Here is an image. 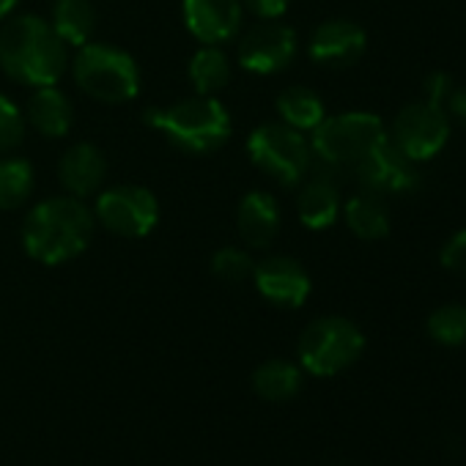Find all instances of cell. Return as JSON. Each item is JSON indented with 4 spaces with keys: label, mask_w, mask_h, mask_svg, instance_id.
<instances>
[{
    "label": "cell",
    "mask_w": 466,
    "mask_h": 466,
    "mask_svg": "<svg viewBox=\"0 0 466 466\" xmlns=\"http://www.w3.org/2000/svg\"><path fill=\"white\" fill-rule=\"evenodd\" d=\"M94 211L75 195H58L36 203L23 225V245L25 253L45 264V267H58L91 245L94 237Z\"/></svg>",
    "instance_id": "1"
},
{
    "label": "cell",
    "mask_w": 466,
    "mask_h": 466,
    "mask_svg": "<svg viewBox=\"0 0 466 466\" xmlns=\"http://www.w3.org/2000/svg\"><path fill=\"white\" fill-rule=\"evenodd\" d=\"M69 64L66 45L53 25L36 15H20L4 23L0 31V66L31 88L58 86Z\"/></svg>",
    "instance_id": "2"
},
{
    "label": "cell",
    "mask_w": 466,
    "mask_h": 466,
    "mask_svg": "<svg viewBox=\"0 0 466 466\" xmlns=\"http://www.w3.org/2000/svg\"><path fill=\"white\" fill-rule=\"evenodd\" d=\"M146 124L187 154H211L230 137V116L214 96H189L170 107L146 110Z\"/></svg>",
    "instance_id": "3"
},
{
    "label": "cell",
    "mask_w": 466,
    "mask_h": 466,
    "mask_svg": "<svg viewBox=\"0 0 466 466\" xmlns=\"http://www.w3.org/2000/svg\"><path fill=\"white\" fill-rule=\"evenodd\" d=\"M387 140L384 124L373 113H340L313 129L310 151L327 170H354L376 146Z\"/></svg>",
    "instance_id": "4"
},
{
    "label": "cell",
    "mask_w": 466,
    "mask_h": 466,
    "mask_svg": "<svg viewBox=\"0 0 466 466\" xmlns=\"http://www.w3.org/2000/svg\"><path fill=\"white\" fill-rule=\"evenodd\" d=\"M75 83L94 99L105 105H124L140 94V69L137 61L113 45H83L77 47Z\"/></svg>",
    "instance_id": "5"
},
{
    "label": "cell",
    "mask_w": 466,
    "mask_h": 466,
    "mask_svg": "<svg viewBox=\"0 0 466 466\" xmlns=\"http://www.w3.org/2000/svg\"><path fill=\"white\" fill-rule=\"evenodd\" d=\"M365 349L360 327L340 316H324L305 327L299 338V362L313 376H338L351 368Z\"/></svg>",
    "instance_id": "6"
},
{
    "label": "cell",
    "mask_w": 466,
    "mask_h": 466,
    "mask_svg": "<svg viewBox=\"0 0 466 466\" xmlns=\"http://www.w3.org/2000/svg\"><path fill=\"white\" fill-rule=\"evenodd\" d=\"M248 154L258 170L283 187L299 184L313 165V151L305 135L283 121L256 127L248 137Z\"/></svg>",
    "instance_id": "7"
},
{
    "label": "cell",
    "mask_w": 466,
    "mask_h": 466,
    "mask_svg": "<svg viewBox=\"0 0 466 466\" xmlns=\"http://www.w3.org/2000/svg\"><path fill=\"white\" fill-rule=\"evenodd\" d=\"M94 217L124 239H143L159 222V203L140 184H118L99 195Z\"/></svg>",
    "instance_id": "8"
},
{
    "label": "cell",
    "mask_w": 466,
    "mask_h": 466,
    "mask_svg": "<svg viewBox=\"0 0 466 466\" xmlns=\"http://www.w3.org/2000/svg\"><path fill=\"white\" fill-rule=\"evenodd\" d=\"M450 137V116L433 102L406 105L392 124V146L411 162H425L436 157Z\"/></svg>",
    "instance_id": "9"
},
{
    "label": "cell",
    "mask_w": 466,
    "mask_h": 466,
    "mask_svg": "<svg viewBox=\"0 0 466 466\" xmlns=\"http://www.w3.org/2000/svg\"><path fill=\"white\" fill-rule=\"evenodd\" d=\"M294 56L297 34L278 20L253 25L239 42V64L253 75H278L294 61Z\"/></svg>",
    "instance_id": "10"
},
{
    "label": "cell",
    "mask_w": 466,
    "mask_h": 466,
    "mask_svg": "<svg viewBox=\"0 0 466 466\" xmlns=\"http://www.w3.org/2000/svg\"><path fill=\"white\" fill-rule=\"evenodd\" d=\"M362 189L376 195H395V192H411L420 184L417 162L403 157L392 140L387 137L381 146H376L354 170Z\"/></svg>",
    "instance_id": "11"
},
{
    "label": "cell",
    "mask_w": 466,
    "mask_h": 466,
    "mask_svg": "<svg viewBox=\"0 0 466 466\" xmlns=\"http://www.w3.org/2000/svg\"><path fill=\"white\" fill-rule=\"evenodd\" d=\"M253 280H256L258 294L269 305L286 308V310L302 308L310 297V289H313L305 267L289 256H272V258H264L261 264H256Z\"/></svg>",
    "instance_id": "12"
},
{
    "label": "cell",
    "mask_w": 466,
    "mask_h": 466,
    "mask_svg": "<svg viewBox=\"0 0 466 466\" xmlns=\"http://www.w3.org/2000/svg\"><path fill=\"white\" fill-rule=\"evenodd\" d=\"M184 25L200 45H225L242 31V0H184Z\"/></svg>",
    "instance_id": "13"
},
{
    "label": "cell",
    "mask_w": 466,
    "mask_h": 466,
    "mask_svg": "<svg viewBox=\"0 0 466 466\" xmlns=\"http://www.w3.org/2000/svg\"><path fill=\"white\" fill-rule=\"evenodd\" d=\"M365 45H368V36L357 23H351V20H329V23L316 28L308 53L319 66L343 69V66H351L354 61L362 58Z\"/></svg>",
    "instance_id": "14"
},
{
    "label": "cell",
    "mask_w": 466,
    "mask_h": 466,
    "mask_svg": "<svg viewBox=\"0 0 466 466\" xmlns=\"http://www.w3.org/2000/svg\"><path fill=\"white\" fill-rule=\"evenodd\" d=\"M58 178L75 198L94 195L107 178V157L94 143H75L58 165Z\"/></svg>",
    "instance_id": "15"
},
{
    "label": "cell",
    "mask_w": 466,
    "mask_h": 466,
    "mask_svg": "<svg viewBox=\"0 0 466 466\" xmlns=\"http://www.w3.org/2000/svg\"><path fill=\"white\" fill-rule=\"evenodd\" d=\"M237 225H239V237L250 248H269L280 230V206L269 192L253 189L239 200L237 211Z\"/></svg>",
    "instance_id": "16"
},
{
    "label": "cell",
    "mask_w": 466,
    "mask_h": 466,
    "mask_svg": "<svg viewBox=\"0 0 466 466\" xmlns=\"http://www.w3.org/2000/svg\"><path fill=\"white\" fill-rule=\"evenodd\" d=\"M297 211L305 228L310 230H324L329 225H335L338 214H340V192L338 184L321 173L316 178H310L297 198Z\"/></svg>",
    "instance_id": "17"
},
{
    "label": "cell",
    "mask_w": 466,
    "mask_h": 466,
    "mask_svg": "<svg viewBox=\"0 0 466 466\" xmlns=\"http://www.w3.org/2000/svg\"><path fill=\"white\" fill-rule=\"evenodd\" d=\"M28 121L45 137H64L72 127V102L58 86H42L28 99Z\"/></svg>",
    "instance_id": "18"
},
{
    "label": "cell",
    "mask_w": 466,
    "mask_h": 466,
    "mask_svg": "<svg viewBox=\"0 0 466 466\" xmlns=\"http://www.w3.org/2000/svg\"><path fill=\"white\" fill-rule=\"evenodd\" d=\"M343 217H346L349 230L365 242L384 239L390 233V211H387L381 195H376V192L365 189V192L349 198L343 206Z\"/></svg>",
    "instance_id": "19"
},
{
    "label": "cell",
    "mask_w": 466,
    "mask_h": 466,
    "mask_svg": "<svg viewBox=\"0 0 466 466\" xmlns=\"http://www.w3.org/2000/svg\"><path fill=\"white\" fill-rule=\"evenodd\" d=\"M50 25L66 47H83L96 28V12L91 0H56Z\"/></svg>",
    "instance_id": "20"
},
{
    "label": "cell",
    "mask_w": 466,
    "mask_h": 466,
    "mask_svg": "<svg viewBox=\"0 0 466 466\" xmlns=\"http://www.w3.org/2000/svg\"><path fill=\"white\" fill-rule=\"evenodd\" d=\"M278 113H280L283 124H289L299 132H313L327 118V107H324L321 96L302 86H294L278 96Z\"/></svg>",
    "instance_id": "21"
},
{
    "label": "cell",
    "mask_w": 466,
    "mask_h": 466,
    "mask_svg": "<svg viewBox=\"0 0 466 466\" xmlns=\"http://www.w3.org/2000/svg\"><path fill=\"white\" fill-rule=\"evenodd\" d=\"M253 387L264 400L283 403L302 390V370L289 360H269L253 373Z\"/></svg>",
    "instance_id": "22"
},
{
    "label": "cell",
    "mask_w": 466,
    "mask_h": 466,
    "mask_svg": "<svg viewBox=\"0 0 466 466\" xmlns=\"http://www.w3.org/2000/svg\"><path fill=\"white\" fill-rule=\"evenodd\" d=\"M187 72H189V83H192V88H195L198 94L214 96V94H217L219 88H225L228 80H230V61H228V56H225L219 47L203 45V47L192 56Z\"/></svg>",
    "instance_id": "23"
},
{
    "label": "cell",
    "mask_w": 466,
    "mask_h": 466,
    "mask_svg": "<svg viewBox=\"0 0 466 466\" xmlns=\"http://www.w3.org/2000/svg\"><path fill=\"white\" fill-rule=\"evenodd\" d=\"M34 192V167L25 159H0V208H20Z\"/></svg>",
    "instance_id": "24"
},
{
    "label": "cell",
    "mask_w": 466,
    "mask_h": 466,
    "mask_svg": "<svg viewBox=\"0 0 466 466\" xmlns=\"http://www.w3.org/2000/svg\"><path fill=\"white\" fill-rule=\"evenodd\" d=\"M428 335L439 346L466 343V305H444L428 316Z\"/></svg>",
    "instance_id": "25"
},
{
    "label": "cell",
    "mask_w": 466,
    "mask_h": 466,
    "mask_svg": "<svg viewBox=\"0 0 466 466\" xmlns=\"http://www.w3.org/2000/svg\"><path fill=\"white\" fill-rule=\"evenodd\" d=\"M253 258L250 253L239 250V248H222L211 256V275L225 280V283H242L248 278H253Z\"/></svg>",
    "instance_id": "26"
},
{
    "label": "cell",
    "mask_w": 466,
    "mask_h": 466,
    "mask_svg": "<svg viewBox=\"0 0 466 466\" xmlns=\"http://www.w3.org/2000/svg\"><path fill=\"white\" fill-rule=\"evenodd\" d=\"M25 135V118L20 113V107L0 94V154L15 151L23 143Z\"/></svg>",
    "instance_id": "27"
},
{
    "label": "cell",
    "mask_w": 466,
    "mask_h": 466,
    "mask_svg": "<svg viewBox=\"0 0 466 466\" xmlns=\"http://www.w3.org/2000/svg\"><path fill=\"white\" fill-rule=\"evenodd\" d=\"M441 267L447 272L463 275L466 278V228L458 230L452 239H447V245L441 248Z\"/></svg>",
    "instance_id": "28"
},
{
    "label": "cell",
    "mask_w": 466,
    "mask_h": 466,
    "mask_svg": "<svg viewBox=\"0 0 466 466\" xmlns=\"http://www.w3.org/2000/svg\"><path fill=\"white\" fill-rule=\"evenodd\" d=\"M452 88H455V83L444 72H433V75L425 77V99L439 105V107H444V102H447Z\"/></svg>",
    "instance_id": "29"
},
{
    "label": "cell",
    "mask_w": 466,
    "mask_h": 466,
    "mask_svg": "<svg viewBox=\"0 0 466 466\" xmlns=\"http://www.w3.org/2000/svg\"><path fill=\"white\" fill-rule=\"evenodd\" d=\"M242 4L261 20H278L289 12L291 0H242Z\"/></svg>",
    "instance_id": "30"
},
{
    "label": "cell",
    "mask_w": 466,
    "mask_h": 466,
    "mask_svg": "<svg viewBox=\"0 0 466 466\" xmlns=\"http://www.w3.org/2000/svg\"><path fill=\"white\" fill-rule=\"evenodd\" d=\"M444 110H447V116L466 124V88H452L447 102H444Z\"/></svg>",
    "instance_id": "31"
},
{
    "label": "cell",
    "mask_w": 466,
    "mask_h": 466,
    "mask_svg": "<svg viewBox=\"0 0 466 466\" xmlns=\"http://www.w3.org/2000/svg\"><path fill=\"white\" fill-rule=\"evenodd\" d=\"M15 6H17V0H0V20H6Z\"/></svg>",
    "instance_id": "32"
}]
</instances>
